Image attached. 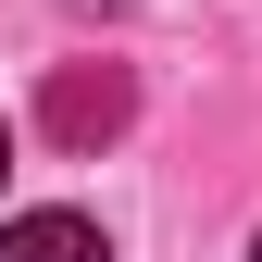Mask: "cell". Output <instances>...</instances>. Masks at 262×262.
<instances>
[{
	"label": "cell",
	"instance_id": "cell-1",
	"mask_svg": "<svg viewBox=\"0 0 262 262\" xmlns=\"http://www.w3.org/2000/svg\"><path fill=\"white\" fill-rule=\"evenodd\" d=\"M125 113H138L125 62H62V75H50V138H62V150H100V138H125Z\"/></svg>",
	"mask_w": 262,
	"mask_h": 262
},
{
	"label": "cell",
	"instance_id": "cell-2",
	"mask_svg": "<svg viewBox=\"0 0 262 262\" xmlns=\"http://www.w3.org/2000/svg\"><path fill=\"white\" fill-rule=\"evenodd\" d=\"M0 262H113L88 212H13L0 225Z\"/></svg>",
	"mask_w": 262,
	"mask_h": 262
},
{
	"label": "cell",
	"instance_id": "cell-3",
	"mask_svg": "<svg viewBox=\"0 0 262 262\" xmlns=\"http://www.w3.org/2000/svg\"><path fill=\"white\" fill-rule=\"evenodd\" d=\"M0 175H13V125H0Z\"/></svg>",
	"mask_w": 262,
	"mask_h": 262
},
{
	"label": "cell",
	"instance_id": "cell-4",
	"mask_svg": "<svg viewBox=\"0 0 262 262\" xmlns=\"http://www.w3.org/2000/svg\"><path fill=\"white\" fill-rule=\"evenodd\" d=\"M250 262H262V237H250Z\"/></svg>",
	"mask_w": 262,
	"mask_h": 262
}]
</instances>
